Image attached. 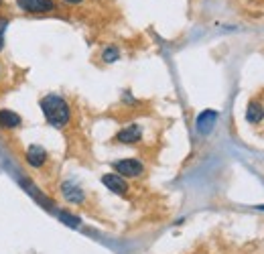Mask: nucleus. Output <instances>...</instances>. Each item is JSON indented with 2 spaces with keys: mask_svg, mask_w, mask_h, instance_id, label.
I'll use <instances>...</instances> for the list:
<instances>
[{
  "mask_svg": "<svg viewBox=\"0 0 264 254\" xmlns=\"http://www.w3.org/2000/svg\"><path fill=\"white\" fill-rule=\"evenodd\" d=\"M262 118H264V106H262V102L252 100L250 104H248V110H246V120L252 122V124H260Z\"/></svg>",
  "mask_w": 264,
  "mask_h": 254,
  "instance_id": "6e6552de",
  "label": "nucleus"
},
{
  "mask_svg": "<svg viewBox=\"0 0 264 254\" xmlns=\"http://www.w3.org/2000/svg\"><path fill=\"white\" fill-rule=\"evenodd\" d=\"M61 193H63V197L67 201H73V203L83 201V191L77 185H73V183H63L61 185Z\"/></svg>",
  "mask_w": 264,
  "mask_h": 254,
  "instance_id": "1a4fd4ad",
  "label": "nucleus"
},
{
  "mask_svg": "<svg viewBox=\"0 0 264 254\" xmlns=\"http://www.w3.org/2000/svg\"><path fill=\"white\" fill-rule=\"evenodd\" d=\"M23 124V120H21V116L17 114V112H13V110H0V128H9V130H13V128H19Z\"/></svg>",
  "mask_w": 264,
  "mask_h": 254,
  "instance_id": "0eeeda50",
  "label": "nucleus"
},
{
  "mask_svg": "<svg viewBox=\"0 0 264 254\" xmlns=\"http://www.w3.org/2000/svg\"><path fill=\"white\" fill-rule=\"evenodd\" d=\"M140 128L136 124H130L126 128H122L118 134H116V140L118 142H124V144H132V142H138L140 140Z\"/></svg>",
  "mask_w": 264,
  "mask_h": 254,
  "instance_id": "423d86ee",
  "label": "nucleus"
},
{
  "mask_svg": "<svg viewBox=\"0 0 264 254\" xmlns=\"http://www.w3.org/2000/svg\"><path fill=\"white\" fill-rule=\"evenodd\" d=\"M65 3H71V5H77V3H81V0H65Z\"/></svg>",
  "mask_w": 264,
  "mask_h": 254,
  "instance_id": "ddd939ff",
  "label": "nucleus"
},
{
  "mask_svg": "<svg viewBox=\"0 0 264 254\" xmlns=\"http://www.w3.org/2000/svg\"><path fill=\"white\" fill-rule=\"evenodd\" d=\"M216 112H211V110H207V112H203L199 118H197V128L201 130V132H207L209 128H211V122L216 120Z\"/></svg>",
  "mask_w": 264,
  "mask_h": 254,
  "instance_id": "9d476101",
  "label": "nucleus"
},
{
  "mask_svg": "<svg viewBox=\"0 0 264 254\" xmlns=\"http://www.w3.org/2000/svg\"><path fill=\"white\" fill-rule=\"evenodd\" d=\"M102 183H104L106 187H108L110 191L118 193V195H126V191H128V183L124 181V177L114 175V173L104 175V177H102Z\"/></svg>",
  "mask_w": 264,
  "mask_h": 254,
  "instance_id": "20e7f679",
  "label": "nucleus"
},
{
  "mask_svg": "<svg viewBox=\"0 0 264 254\" xmlns=\"http://www.w3.org/2000/svg\"><path fill=\"white\" fill-rule=\"evenodd\" d=\"M114 169H116V173H120V177H138V175H142V171H144L142 163L136 161V159L116 161V163H114Z\"/></svg>",
  "mask_w": 264,
  "mask_h": 254,
  "instance_id": "7ed1b4c3",
  "label": "nucleus"
},
{
  "mask_svg": "<svg viewBox=\"0 0 264 254\" xmlns=\"http://www.w3.org/2000/svg\"><path fill=\"white\" fill-rule=\"evenodd\" d=\"M21 11L31 13V15H41V13H53L55 11V3L53 0H17Z\"/></svg>",
  "mask_w": 264,
  "mask_h": 254,
  "instance_id": "f03ea898",
  "label": "nucleus"
},
{
  "mask_svg": "<svg viewBox=\"0 0 264 254\" xmlns=\"http://www.w3.org/2000/svg\"><path fill=\"white\" fill-rule=\"evenodd\" d=\"M9 23H11V19L0 17V51H3V47H5V33H7Z\"/></svg>",
  "mask_w": 264,
  "mask_h": 254,
  "instance_id": "9b49d317",
  "label": "nucleus"
},
{
  "mask_svg": "<svg viewBox=\"0 0 264 254\" xmlns=\"http://www.w3.org/2000/svg\"><path fill=\"white\" fill-rule=\"evenodd\" d=\"M27 163L31 165V167H35V169H41L45 163H47V152H45V148H41L39 144H33V146H29V150H27Z\"/></svg>",
  "mask_w": 264,
  "mask_h": 254,
  "instance_id": "39448f33",
  "label": "nucleus"
},
{
  "mask_svg": "<svg viewBox=\"0 0 264 254\" xmlns=\"http://www.w3.org/2000/svg\"><path fill=\"white\" fill-rule=\"evenodd\" d=\"M118 59V49L116 47H108L104 51V61H108V63H112V61H116Z\"/></svg>",
  "mask_w": 264,
  "mask_h": 254,
  "instance_id": "f8f14e48",
  "label": "nucleus"
},
{
  "mask_svg": "<svg viewBox=\"0 0 264 254\" xmlns=\"http://www.w3.org/2000/svg\"><path fill=\"white\" fill-rule=\"evenodd\" d=\"M41 110L45 114V120L55 126V128H63L69 118H71V110H69V104L57 94H49L41 100Z\"/></svg>",
  "mask_w": 264,
  "mask_h": 254,
  "instance_id": "f257e3e1",
  "label": "nucleus"
}]
</instances>
